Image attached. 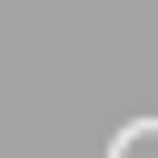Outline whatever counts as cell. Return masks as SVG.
I'll return each instance as SVG.
<instances>
[{"mask_svg": "<svg viewBox=\"0 0 158 158\" xmlns=\"http://www.w3.org/2000/svg\"><path fill=\"white\" fill-rule=\"evenodd\" d=\"M118 158H158V118H128V138H118Z\"/></svg>", "mask_w": 158, "mask_h": 158, "instance_id": "cell-1", "label": "cell"}]
</instances>
